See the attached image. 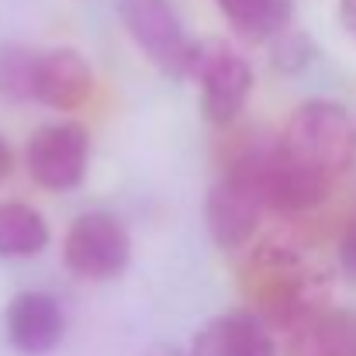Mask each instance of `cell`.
Here are the masks:
<instances>
[{
	"instance_id": "cell-1",
	"label": "cell",
	"mask_w": 356,
	"mask_h": 356,
	"mask_svg": "<svg viewBox=\"0 0 356 356\" xmlns=\"http://www.w3.org/2000/svg\"><path fill=\"white\" fill-rule=\"evenodd\" d=\"M249 291L256 294V305L266 318V325L294 329L305 318L322 312V284L318 277L298 259L291 245L266 242L249 259Z\"/></svg>"
},
{
	"instance_id": "cell-2",
	"label": "cell",
	"mask_w": 356,
	"mask_h": 356,
	"mask_svg": "<svg viewBox=\"0 0 356 356\" xmlns=\"http://www.w3.org/2000/svg\"><path fill=\"white\" fill-rule=\"evenodd\" d=\"M277 145L298 163L315 166L336 180L356 159V121L336 101H305L291 111Z\"/></svg>"
},
{
	"instance_id": "cell-3",
	"label": "cell",
	"mask_w": 356,
	"mask_h": 356,
	"mask_svg": "<svg viewBox=\"0 0 356 356\" xmlns=\"http://www.w3.org/2000/svg\"><path fill=\"white\" fill-rule=\"evenodd\" d=\"M266 211V191H263V149H249L225 177L211 187L208 194V232L222 249H236L249 242L252 232L259 229V218Z\"/></svg>"
},
{
	"instance_id": "cell-4",
	"label": "cell",
	"mask_w": 356,
	"mask_h": 356,
	"mask_svg": "<svg viewBox=\"0 0 356 356\" xmlns=\"http://www.w3.org/2000/svg\"><path fill=\"white\" fill-rule=\"evenodd\" d=\"M187 76L197 80L201 111L211 124H232L252 90V70H249L245 56L218 38L194 42Z\"/></svg>"
},
{
	"instance_id": "cell-5",
	"label": "cell",
	"mask_w": 356,
	"mask_h": 356,
	"mask_svg": "<svg viewBox=\"0 0 356 356\" xmlns=\"http://www.w3.org/2000/svg\"><path fill=\"white\" fill-rule=\"evenodd\" d=\"M118 17L131 42L145 52V59L166 76H187L191 49L177 10L170 0H118Z\"/></svg>"
},
{
	"instance_id": "cell-6",
	"label": "cell",
	"mask_w": 356,
	"mask_h": 356,
	"mask_svg": "<svg viewBox=\"0 0 356 356\" xmlns=\"http://www.w3.org/2000/svg\"><path fill=\"white\" fill-rule=\"evenodd\" d=\"M63 259L80 280H115L131 259V238L115 215L87 211L70 225Z\"/></svg>"
},
{
	"instance_id": "cell-7",
	"label": "cell",
	"mask_w": 356,
	"mask_h": 356,
	"mask_svg": "<svg viewBox=\"0 0 356 356\" xmlns=\"http://www.w3.org/2000/svg\"><path fill=\"white\" fill-rule=\"evenodd\" d=\"M87 156H90V135L76 121L38 128L24 149L28 173L45 191H73L87 173Z\"/></svg>"
},
{
	"instance_id": "cell-8",
	"label": "cell",
	"mask_w": 356,
	"mask_h": 356,
	"mask_svg": "<svg viewBox=\"0 0 356 356\" xmlns=\"http://www.w3.org/2000/svg\"><path fill=\"white\" fill-rule=\"evenodd\" d=\"M263 191H266V211L277 215H308L318 204H325L332 191V177L298 163L280 145L263 149Z\"/></svg>"
},
{
	"instance_id": "cell-9",
	"label": "cell",
	"mask_w": 356,
	"mask_h": 356,
	"mask_svg": "<svg viewBox=\"0 0 356 356\" xmlns=\"http://www.w3.org/2000/svg\"><path fill=\"white\" fill-rule=\"evenodd\" d=\"M7 339L17 353L24 356H45L52 353L63 339V308L52 294L45 291H24L7 305L3 315Z\"/></svg>"
},
{
	"instance_id": "cell-10",
	"label": "cell",
	"mask_w": 356,
	"mask_h": 356,
	"mask_svg": "<svg viewBox=\"0 0 356 356\" xmlns=\"http://www.w3.org/2000/svg\"><path fill=\"white\" fill-rule=\"evenodd\" d=\"M94 94V70L76 49L38 52L35 63V101L52 111H76Z\"/></svg>"
},
{
	"instance_id": "cell-11",
	"label": "cell",
	"mask_w": 356,
	"mask_h": 356,
	"mask_svg": "<svg viewBox=\"0 0 356 356\" xmlns=\"http://www.w3.org/2000/svg\"><path fill=\"white\" fill-rule=\"evenodd\" d=\"M191 356H277V343L263 315L229 312L194 336Z\"/></svg>"
},
{
	"instance_id": "cell-12",
	"label": "cell",
	"mask_w": 356,
	"mask_h": 356,
	"mask_svg": "<svg viewBox=\"0 0 356 356\" xmlns=\"http://www.w3.org/2000/svg\"><path fill=\"white\" fill-rule=\"evenodd\" d=\"M291 356H356V312H318L291 329Z\"/></svg>"
},
{
	"instance_id": "cell-13",
	"label": "cell",
	"mask_w": 356,
	"mask_h": 356,
	"mask_svg": "<svg viewBox=\"0 0 356 356\" xmlns=\"http://www.w3.org/2000/svg\"><path fill=\"white\" fill-rule=\"evenodd\" d=\"M215 3L245 42L277 38L291 17V0H215Z\"/></svg>"
},
{
	"instance_id": "cell-14",
	"label": "cell",
	"mask_w": 356,
	"mask_h": 356,
	"mask_svg": "<svg viewBox=\"0 0 356 356\" xmlns=\"http://www.w3.org/2000/svg\"><path fill=\"white\" fill-rule=\"evenodd\" d=\"M49 245L45 218L21 201H0V256H35Z\"/></svg>"
},
{
	"instance_id": "cell-15",
	"label": "cell",
	"mask_w": 356,
	"mask_h": 356,
	"mask_svg": "<svg viewBox=\"0 0 356 356\" xmlns=\"http://www.w3.org/2000/svg\"><path fill=\"white\" fill-rule=\"evenodd\" d=\"M35 63L38 52H28L21 45L0 49V97L7 101H35Z\"/></svg>"
},
{
	"instance_id": "cell-16",
	"label": "cell",
	"mask_w": 356,
	"mask_h": 356,
	"mask_svg": "<svg viewBox=\"0 0 356 356\" xmlns=\"http://www.w3.org/2000/svg\"><path fill=\"white\" fill-rule=\"evenodd\" d=\"M315 42L308 35H277V52H273V63L284 70V73H298L308 59H312V49Z\"/></svg>"
},
{
	"instance_id": "cell-17",
	"label": "cell",
	"mask_w": 356,
	"mask_h": 356,
	"mask_svg": "<svg viewBox=\"0 0 356 356\" xmlns=\"http://www.w3.org/2000/svg\"><path fill=\"white\" fill-rule=\"evenodd\" d=\"M339 270H343L346 280L356 284V222L339 238Z\"/></svg>"
},
{
	"instance_id": "cell-18",
	"label": "cell",
	"mask_w": 356,
	"mask_h": 356,
	"mask_svg": "<svg viewBox=\"0 0 356 356\" xmlns=\"http://www.w3.org/2000/svg\"><path fill=\"white\" fill-rule=\"evenodd\" d=\"M339 21H343V28L356 38V0H339Z\"/></svg>"
},
{
	"instance_id": "cell-19",
	"label": "cell",
	"mask_w": 356,
	"mask_h": 356,
	"mask_svg": "<svg viewBox=\"0 0 356 356\" xmlns=\"http://www.w3.org/2000/svg\"><path fill=\"white\" fill-rule=\"evenodd\" d=\"M10 170H14V152H10V145H7V138L0 135V184L10 177Z\"/></svg>"
},
{
	"instance_id": "cell-20",
	"label": "cell",
	"mask_w": 356,
	"mask_h": 356,
	"mask_svg": "<svg viewBox=\"0 0 356 356\" xmlns=\"http://www.w3.org/2000/svg\"><path fill=\"white\" fill-rule=\"evenodd\" d=\"M142 356H184V353L173 350V346H152V350H145Z\"/></svg>"
}]
</instances>
